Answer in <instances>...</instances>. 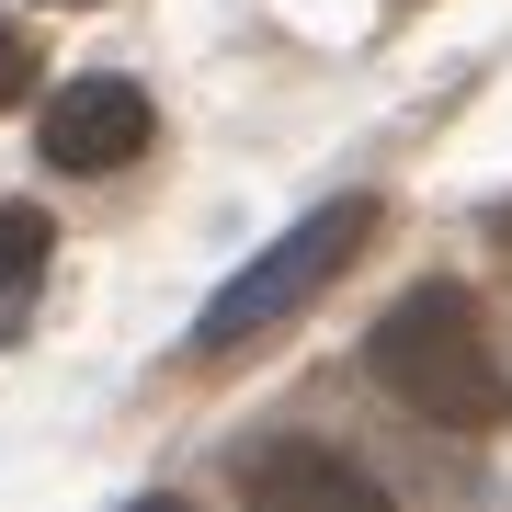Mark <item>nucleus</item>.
Here are the masks:
<instances>
[{"label": "nucleus", "instance_id": "1", "mask_svg": "<svg viewBox=\"0 0 512 512\" xmlns=\"http://www.w3.org/2000/svg\"><path fill=\"white\" fill-rule=\"evenodd\" d=\"M365 365H376V387L410 421H444V433H490V421H512V376H501L490 330H478V296L467 285H410L399 308L376 319Z\"/></svg>", "mask_w": 512, "mask_h": 512}, {"label": "nucleus", "instance_id": "2", "mask_svg": "<svg viewBox=\"0 0 512 512\" xmlns=\"http://www.w3.org/2000/svg\"><path fill=\"white\" fill-rule=\"evenodd\" d=\"M376 239V205L365 194H342V205H319V217H296L274 251L251 262V274H228L217 296H205V319H194V365H228V353H251L262 330H285L296 308H319L330 285L353 274V251Z\"/></svg>", "mask_w": 512, "mask_h": 512}, {"label": "nucleus", "instance_id": "3", "mask_svg": "<svg viewBox=\"0 0 512 512\" xmlns=\"http://www.w3.org/2000/svg\"><path fill=\"white\" fill-rule=\"evenodd\" d=\"M137 148H148V92L137 80L92 69V80H69V92H46V160L57 171H114V160H137Z\"/></svg>", "mask_w": 512, "mask_h": 512}, {"label": "nucleus", "instance_id": "4", "mask_svg": "<svg viewBox=\"0 0 512 512\" xmlns=\"http://www.w3.org/2000/svg\"><path fill=\"white\" fill-rule=\"evenodd\" d=\"M239 490L251 501H376V478L353 456H319V444H262V456H239Z\"/></svg>", "mask_w": 512, "mask_h": 512}, {"label": "nucleus", "instance_id": "5", "mask_svg": "<svg viewBox=\"0 0 512 512\" xmlns=\"http://www.w3.org/2000/svg\"><path fill=\"white\" fill-rule=\"evenodd\" d=\"M46 239H57V228L35 217V205H0V319L35 296V274H46Z\"/></svg>", "mask_w": 512, "mask_h": 512}, {"label": "nucleus", "instance_id": "6", "mask_svg": "<svg viewBox=\"0 0 512 512\" xmlns=\"http://www.w3.org/2000/svg\"><path fill=\"white\" fill-rule=\"evenodd\" d=\"M23 92H35V35H23V23H0V114H12Z\"/></svg>", "mask_w": 512, "mask_h": 512}]
</instances>
